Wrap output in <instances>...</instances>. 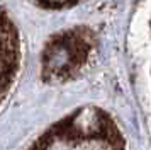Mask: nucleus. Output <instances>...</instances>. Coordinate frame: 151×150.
<instances>
[{
  "mask_svg": "<svg viewBox=\"0 0 151 150\" xmlns=\"http://www.w3.org/2000/svg\"><path fill=\"white\" fill-rule=\"evenodd\" d=\"M15 60H17V46H15L14 27L10 26L7 15H4V95H7L9 84L14 79L10 72L15 70Z\"/></svg>",
  "mask_w": 151,
  "mask_h": 150,
  "instance_id": "nucleus-3",
  "label": "nucleus"
},
{
  "mask_svg": "<svg viewBox=\"0 0 151 150\" xmlns=\"http://www.w3.org/2000/svg\"><path fill=\"white\" fill-rule=\"evenodd\" d=\"M51 4H63V2H66V0H48Z\"/></svg>",
  "mask_w": 151,
  "mask_h": 150,
  "instance_id": "nucleus-4",
  "label": "nucleus"
},
{
  "mask_svg": "<svg viewBox=\"0 0 151 150\" xmlns=\"http://www.w3.org/2000/svg\"><path fill=\"white\" fill-rule=\"evenodd\" d=\"M83 60V48L73 46L71 41H56L46 51L44 65L48 72L61 74Z\"/></svg>",
  "mask_w": 151,
  "mask_h": 150,
  "instance_id": "nucleus-2",
  "label": "nucleus"
},
{
  "mask_svg": "<svg viewBox=\"0 0 151 150\" xmlns=\"http://www.w3.org/2000/svg\"><path fill=\"white\" fill-rule=\"evenodd\" d=\"M31 150H124V140L104 111L87 108L48 130Z\"/></svg>",
  "mask_w": 151,
  "mask_h": 150,
  "instance_id": "nucleus-1",
  "label": "nucleus"
}]
</instances>
